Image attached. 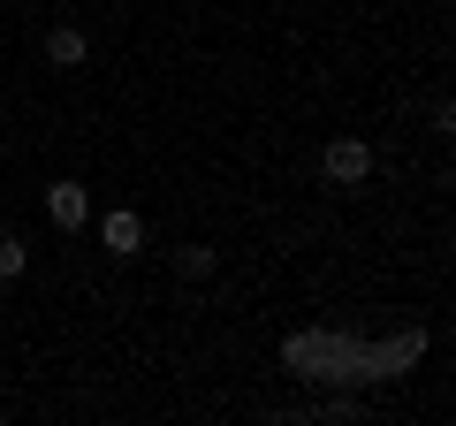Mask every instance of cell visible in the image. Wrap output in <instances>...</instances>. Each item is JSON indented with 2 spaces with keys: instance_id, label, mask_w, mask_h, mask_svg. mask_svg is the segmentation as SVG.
I'll use <instances>...</instances> for the list:
<instances>
[{
  "instance_id": "obj_1",
  "label": "cell",
  "mask_w": 456,
  "mask_h": 426,
  "mask_svg": "<svg viewBox=\"0 0 456 426\" xmlns=\"http://www.w3.org/2000/svg\"><path fill=\"white\" fill-rule=\"evenodd\" d=\"M320 168H327V183H342V191H358V183L373 176V145H365V137H335V145L320 152Z\"/></svg>"
},
{
  "instance_id": "obj_2",
  "label": "cell",
  "mask_w": 456,
  "mask_h": 426,
  "mask_svg": "<svg viewBox=\"0 0 456 426\" xmlns=\"http://www.w3.org/2000/svg\"><path fill=\"white\" fill-rule=\"evenodd\" d=\"M46 213H53V229H84V221H92L84 183H53V191H46Z\"/></svg>"
},
{
  "instance_id": "obj_3",
  "label": "cell",
  "mask_w": 456,
  "mask_h": 426,
  "mask_svg": "<svg viewBox=\"0 0 456 426\" xmlns=\"http://www.w3.org/2000/svg\"><path fill=\"white\" fill-rule=\"evenodd\" d=\"M84 53H92V46H84L77 23H53V31H46V61L53 69H84Z\"/></svg>"
},
{
  "instance_id": "obj_4",
  "label": "cell",
  "mask_w": 456,
  "mask_h": 426,
  "mask_svg": "<svg viewBox=\"0 0 456 426\" xmlns=\"http://www.w3.org/2000/svg\"><path fill=\"white\" fill-rule=\"evenodd\" d=\"M107 251L114 259H137V251H145V221H137V213H107Z\"/></svg>"
},
{
  "instance_id": "obj_5",
  "label": "cell",
  "mask_w": 456,
  "mask_h": 426,
  "mask_svg": "<svg viewBox=\"0 0 456 426\" xmlns=\"http://www.w3.org/2000/svg\"><path fill=\"white\" fill-rule=\"evenodd\" d=\"M175 266H183L191 282H206V274H213V251H206V244H183V251H175Z\"/></svg>"
},
{
  "instance_id": "obj_6",
  "label": "cell",
  "mask_w": 456,
  "mask_h": 426,
  "mask_svg": "<svg viewBox=\"0 0 456 426\" xmlns=\"http://www.w3.org/2000/svg\"><path fill=\"white\" fill-rule=\"evenodd\" d=\"M23 259H31V251H23V236H0V282H16Z\"/></svg>"
}]
</instances>
